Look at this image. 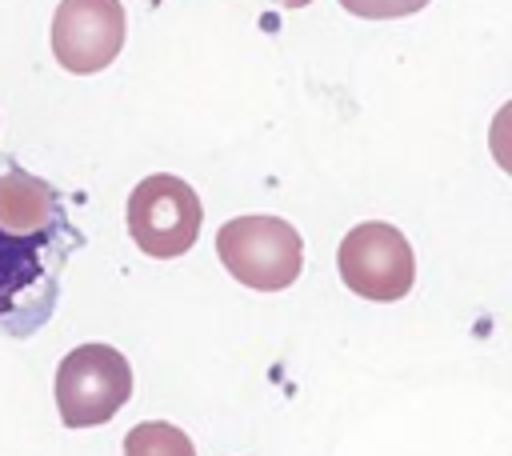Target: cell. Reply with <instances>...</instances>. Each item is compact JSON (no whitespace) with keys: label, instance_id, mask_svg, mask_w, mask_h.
Masks as SVG:
<instances>
[{"label":"cell","instance_id":"cell-3","mask_svg":"<svg viewBox=\"0 0 512 456\" xmlns=\"http://www.w3.org/2000/svg\"><path fill=\"white\" fill-rule=\"evenodd\" d=\"M132 396V368L112 344H80L56 368V408L68 428L112 420Z\"/></svg>","mask_w":512,"mask_h":456},{"label":"cell","instance_id":"cell-10","mask_svg":"<svg viewBox=\"0 0 512 456\" xmlns=\"http://www.w3.org/2000/svg\"><path fill=\"white\" fill-rule=\"evenodd\" d=\"M152 4H160V0H152Z\"/></svg>","mask_w":512,"mask_h":456},{"label":"cell","instance_id":"cell-6","mask_svg":"<svg viewBox=\"0 0 512 456\" xmlns=\"http://www.w3.org/2000/svg\"><path fill=\"white\" fill-rule=\"evenodd\" d=\"M124 28L120 0H60L52 16V52L76 76L100 72L120 56Z\"/></svg>","mask_w":512,"mask_h":456},{"label":"cell","instance_id":"cell-2","mask_svg":"<svg viewBox=\"0 0 512 456\" xmlns=\"http://www.w3.org/2000/svg\"><path fill=\"white\" fill-rule=\"evenodd\" d=\"M216 252L224 268L256 292H280L304 268L300 232L280 216H236L220 224Z\"/></svg>","mask_w":512,"mask_h":456},{"label":"cell","instance_id":"cell-4","mask_svg":"<svg viewBox=\"0 0 512 456\" xmlns=\"http://www.w3.org/2000/svg\"><path fill=\"white\" fill-rule=\"evenodd\" d=\"M200 220H204L200 196L180 176L168 172L144 176L128 196V232L136 248L156 260L184 256L200 236Z\"/></svg>","mask_w":512,"mask_h":456},{"label":"cell","instance_id":"cell-5","mask_svg":"<svg viewBox=\"0 0 512 456\" xmlns=\"http://www.w3.org/2000/svg\"><path fill=\"white\" fill-rule=\"evenodd\" d=\"M340 280L364 296V300H400L412 292L416 280V256L400 228L388 220H364L356 224L336 252Z\"/></svg>","mask_w":512,"mask_h":456},{"label":"cell","instance_id":"cell-7","mask_svg":"<svg viewBox=\"0 0 512 456\" xmlns=\"http://www.w3.org/2000/svg\"><path fill=\"white\" fill-rule=\"evenodd\" d=\"M124 456H196V448L176 424L148 420L124 436Z\"/></svg>","mask_w":512,"mask_h":456},{"label":"cell","instance_id":"cell-1","mask_svg":"<svg viewBox=\"0 0 512 456\" xmlns=\"http://www.w3.org/2000/svg\"><path fill=\"white\" fill-rule=\"evenodd\" d=\"M64 232L68 216L56 188L16 164H0V320H32L36 328L44 312L32 296L52 308Z\"/></svg>","mask_w":512,"mask_h":456},{"label":"cell","instance_id":"cell-9","mask_svg":"<svg viewBox=\"0 0 512 456\" xmlns=\"http://www.w3.org/2000/svg\"><path fill=\"white\" fill-rule=\"evenodd\" d=\"M276 4H284V8H304V4H312V0H276Z\"/></svg>","mask_w":512,"mask_h":456},{"label":"cell","instance_id":"cell-8","mask_svg":"<svg viewBox=\"0 0 512 456\" xmlns=\"http://www.w3.org/2000/svg\"><path fill=\"white\" fill-rule=\"evenodd\" d=\"M352 16H364V20H396V16H412L420 12L428 0H340Z\"/></svg>","mask_w":512,"mask_h":456}]
</instances>
